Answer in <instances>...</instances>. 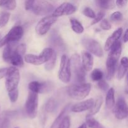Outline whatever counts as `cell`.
<instances>
[{
	"label": "cell",
	"instance_id": "cell-1",
	"mask_svg": "<svg viewBox=\"0 0 128 128\" xmlns=\"http://www.w3.org/2000/svg\"><path fill=\"white\" fill-rule=\"evenodd\" d=\"M4 61L11 64L13 67L21 68L24 66L23 58L16 49V46L11 44L6 45L2 52Z\"/></svg>",
	"mask_w": 128,
	"mask_h": 128
},
{
	"label": "cell",
	"instance_id": "cell-2",
	"mask_svg": "<svg viewBox=\"0 0 128 128\" xmlns=\"http://www.w3.org/2000/svg\"><path fill=\"white\" fill-rule=\"evenodd\" d=\"M121 51H122L121 49L118 46L112 48L110 50V52L106 61V69H107L106 78L108 80H111L114 76L118 60L121 56Z\"/></svg>",
	"mask_w": 128,
	"mask_h": 128
},
{
	"label": "cell",
	"instance_id": "cell-3",
	"mask_svg": "<svg viewBox=\"0 0 128 128\" xmlns=\"http://www.w3.org/2000/svg\"><path fill=\"white\" fill-rule=\"evenodd\" d=\"M91 89V84L81 83L70 86L68 90V93L73 100H82L88 96Z\"/></svg>",
	"mask_w": 128,
	"mask_h": 128
},
{
	"label": "cell",
	"instance_id": "cell-4",
	"mask_svg": "<svg viewBox=\"0 0 128 128\" xmlns=\"http://www.w3.org/2000/svg\"><path fill=\"white\" fill-rule=\"evenodd\" d=\"M53 51L54 50L52 48H47L44 49L39 55L32 54L25 55L24 60L26 62L31 64L36 65V66L41 65L49 61L53 53Z\"/></svg>",
	"mask_w": 128,
	"mask_h": 128
},
{
	"label": "cell",
	"instance_id": "cell-5",
	"mask_svg": "<svg viewBox=\"0 0 128 128\" xmlns=\"http://www.w3.org/2000/svg\"><path fill=\"white\" fill-rule=\"evenodd\" d=\"M70 66L71 69H72L76 80L80 82V84L84 83V82L86 80V71L82 67L81 58L79 54H74L71 56Z\"/></svg>",
	"mask_w": 128,
	"mask_h": 128
},
{
	"label": "cell",
	"instance_id": "cell-6",
	"mask_svg": "<svg viewBox=\"0 0 128 128\" xmlns=\"http://www.w3.org/2000/svg\"><path fill=\"white\" fill-rule=\"evenodd\" d=\"M5 78V86L8 92L18 89L20 80V73L17 68L9 67Z\"/></svg>",
	"mask_w": 128,
	"mask_h": 128
},
{
	"label": "cell",
	"instance_id": "cell-7",
	"mask_svg": "<svg viewBox=\"0 0 128 128\" xmlns=\"http://www.w3.org/2000/svg\"><path fill=\"white\" fill-rule=\"evenodd\" d=\"M58 78L64 83H68L71 80V69L70 60L66 54H63L61 57Z\"/></svg>",
	"mask_w": 128,
	"mask_h": 128
},
{
	"label": "cell",
	"instance_id": "cell-8",
	"mask_svg": "<svg viewBox=\"0 0 128 128\" xmlns=\"http://www.w3.org/2000/svg\"><path fill=\"white\" fill-rule=\"evenodd\" d=\"M23 29L20 26H14L10 30V31L0 40V48L11 42H16L22 38L23 35Z\"/></svg>",
	"mask_w": 128,
	"mask_h": 128
},
{
	"label": "cell",
	"instance_id": "cell-9",
	"mask_svg": "<svg viewBox=\"0 0 128 128\" xmlns=\"http://www.w3.org/2000/svg\"><path fill=\"white\" fill-rule=\"evenodd\" d=\"M38 107V96L37 94L30 91L27 97L25 109L28 116L31 119L36 118Z\"/></svg>",
	"mask_w": 128,
	"mask_h": 128
},
{
	"label": "cell",
	"instance_id": "cell-10",
	"mask_svg": "<svg viewBox=\"0 0 128 128\" xmlns=\"http://www.w3.org/2000/svg\"><path fill=\"white\" fill-rule=\"evenodd\" d=\"M58 18L54 17L52 15H48L41 19L35 28L36 32L38 35L42 36L47 33L50 30L52 24L55 23Z\"/></svg>",
	"mask_w": 128,
	"mask_h": 128
},
{
	"label": "cell",
	"instance_id": "cell-11",
	"mask_svg": "<svg viewBox=\"0 0 128 128\" xmlns=\"http://www.w3.org/2000/svg\"><path fill=\"white\" fill-rule=\"evenodd\" d=\"M54 10V6L47 1H34L31 11L38 16L47 15Z\"/></svg>",
	"mask_w": 128,
	"mask_h": 128
},
{
	"label": "cell",
	"instance_id": "cell-12",
	"mask_svg": "<svg viewBox=\"0 0 128 128\" xmlns=\"http://www.w3.org/2000/svg\"><path fill=\"white\" fill-rule=\"evenodd\" d=\"M82 44L85 48L98 57L103 56V50L101 45L97 41L92 39H84L82 41Z\"/></svg>",
	"mask_w": 128,
	"mask_h": 128
},
{
	"label": "cell",
	"instance_id": "cell-13",
	"mask_svg": "<svg viewBox=\"0 0 128 128\" xmlns=\"http://www.w3.org/2000/svg\"><path fill=\"white\" fill-rule=\"evenodd\" d=\"M114 114L118 120H124L128 116V106L123 98L118 100L114 108Z\"/></svg>",
	"mask_w": 128,
	"mask_h": 128
},
{
	"label": "cell",
	"instance_id": "cell-14",
	"mask_svg": "<svg viewBox=\"0 0 128 128\" xmlns=\"http://www.w3.org/2000/svg\"><path fill=\"white\" fill-rule=\"evenodd\" d=\"M76 11V8L72 4L68 2H65L61 4L54 11L52 16L58 18L60 16H67L73 14Z\"/></svg>",
	"mask_w": 128,
	"mask_h": 128
},
{
	"label": "cell",
	"instance_id": "cell-15",
	"mask_svg": "<svg viewBox=\"0 0 128 128\" xmlns=\"http://www.w3.org/2000/svg\"><path fill=\"white\" fill-rule=\"evenodd\" d=\"M28 88L31 92L34 93H45L50 91L51 84L48 82H40L38 81H32L28 85Z\"/></svg>",
	"mask_w": 128,
	"mask_h": 128
},
{
	"label": "cell",
	"instance_id": "cell-16",
	"mask_svg": "<svg viewBox=\"0 0 128 128\" xmlns=\"http://www.w3.org/2000/svg\"><path fill=\"white\" fill-rule=\"evenodd\" d=\"M94 101L92 99H89L88 100L81 101V102L74 104L71 107V111L74 112H81L83 111L90 110L92 107Z\"/></svg>",
	"mask_w": 128,
	"mask_h": 128
},
{
	"label": "cell",
	"instance_id": "cell-17",
	"mask_svg": "<svg viewBox=\"0 0 128 128\" xmlns=\"http://www.w3.org/2000/svg\"><path fill=\"white\" fill-rule=\"evenodd\" d=\"M122 33V29L121 28H118L117 30L114 31L113 33L112 34L111 36L107 39L105 43L104 46V50L106 51H110V49L112 48V46L116 43V42L120 40V37L121 36Z\"/></svg>",
	"mask_w": 128,
	"mask_h": 128
},
{
	"label": "cell",
	"instance_id": "cell-18",
	"mask_svg": "<svg viewBox=\"0 0 128 128\" xmlns=\"http://www.w3.org/2000/svg\"><path fill=\"white\" fill-rule=\"evenodd\" d=\"M82 65L85 71H90L93 66V58L92 55L88 52H83L82 54Z\"/></svg>",
	"mask_w": 128,
	"mask_h": 128
},
{
	"label": "cell",
	"instance_id": "cell-19",
	"mask_svg": "<svg viewBox=\"0 0 128 128\" xmlns=\"http://www.w3.org/2000/svg\"><path fill=\"white\" fill-rule=\"evenodd\" d=\"M128 67V60L127 57H123L121 60L120 65L118 68V79L121 80L124 78L126 74Z\"/></svg>",
	"mask_w": 128,
	"mask_h": 128
},
{
	"label": "cell",
	"instance_id": "cell-20",
	"mask_svg": "<svg viewBox=\"0 0 128 128\" xmlns=\"http://www.w3.org/2000/svg\"><path fill=\"white\" fill-rule=\"evenodd\" d=\"M115 105L114 90L112 88L108 90L107 94L106 96V106L108 109L111 110Z\"/></svg>",
	"mask_w": 128,
	"mask_h": 128
},
{
	"label": "cell",
	"instance_id": "cell-21",
	"mask_svg": "<svg viewBox=\"0 0 128 128\" xmlns=\"http://www.w3.org/2000/svg\"><path fill=\"white\" fill-rule=\"evenodd\" d=\"M102 104V98L101 96H100L97 98L95 102H94L93 106L90 110V112L88 113L86 118H91L92 116L97 114L100 111L101 109V106Z\"/></svg>",
	"mask_w": 128,
	"mask_h": 128
},
{
	"label": "cell",
	"instance_id": "cell-22",
	"mask_svg": "<svg viewBox=\"0 0 128 128\" xmlns=\"http://www.w3.org/2000/svg\"><path fill=\"white\" fill-rule=\"evenodd\" d=\"M70 22H71L72 30L74 32L78 34H81L83 32L84 28L80 21L74 18H71Z\"/></svg>",
	"mask_w": 128,
	"mask_h": 128
},
{
	"label": "cell",
	"instance_id": "cell-23",
	"mask_svg": "<svg viewBox=\"0 0 128 128\" xmlns=\"http://www.w3.org/2000/svg\"><path fill=\"white\" fill-rule=\"evenodd\" d=\"M96 3L100 8L105 10H112L115 7V2L112 0H99L96 1Z\"/></svg>",
	"mask_w": 128,
	"mask_h": 128
},
{
	"label": "cell",
	"instance_id": "cell-24",
	"mask_svg": "<svg viewBox=\"0 0 128 128\" xmlns=\"http://www.w3.org/2000/svg\"><path fill=\"white\" fill-rule=\"evenodd\" d=\"M0 7L7 10L12 11L16 7V1H0Z\"/></svg>",
	"mask_w": 128,
	"mask_h": 128
},
{
	"label": "cell",
	"instance_id": "cell-25",
	"mask_svg": "<svg viewBox=\"0 0 128 128\" xmlns=\"http://www.w3.org/2000/svg\"><path fill=\"white\" fill-rule=\"evenodd\" d=\"M69 107H70V104H68V105H66V106H65L63 109H62V111L60 112V114L58 115V116L56 118V120H55V121H54V122L52 123L51 128H56L59 124H60V122H61V121H62V119L64 118V116L65 113H66V112L67 111V110H68Z\"/></svg>",
	"mask_w": 128,
	"mask_h": 128
},
{
	"label": "cell",
	"instance_id": "cell-26",
	"mask_svg": "<svg viewBox=\"0 0 128 128\" xmlns=\"http://www.w3.org/2000/svg\"><path fill=\"white\" fill-rule=\"evenodd\" d=\"M56 58H57V55H56V52L54 51L51 58L48 61L46 62V64H45L44 68L46 71H51L54 68L56 62Z\"/></svg>",
	"mask_w": 128,
	"mask_h": 128
},
{
	"label": "cell",
	"instance_id": "cell-27",
	"mask_svg": "<svg viewBox=\"0 0 128 128\" xmlns=\"http://www.w3.org/2000/svg\"><path fill=\"white\" fill-rule=\"evenodd\" d=\"M57 106L56 100H54L53 98H50V100H48L45 104V110L48 112H52L56 110Z\"/></svg>",
	"mask_w": 128,
	"mask_h": 128
},
{
	"label": "cell",
	"instance_id": "cell-28",
	"mask_svg": "<svg viewBox=\"0 0 128 128\" xmlns=\"http://www.w3.org/2000/svg\"><path fill=\"white\" fill-rule=\"evenodd\" d=\"M103 72L100 69H94L92 71L91 74V79L93 81H100L103 78Z\"/></svg>",
	"mask_w": 128,
	"mask_h": 128
},
{
	"label": "cell",
	"instance_id": "cell-29",
	"mask_svg": "<svg viewBox=\"0 0 128 128\" xmlns=\"http://www.w3.org/2000/svg\"><path fill=\"white\" fill-rule=\"evenodd\" d=\"M86 124L90 128H104L101 124L92 118H86Z\"/></svg>",
	"mask_w": 128,
	"mask_h": 128
},
{
	"label": "cell",
	"instance_id": "cell-30",
	"mask_svg": "<svg viewBox=\"0 0 128 128\" xmlns=\"http://www.w3.org/2000/svg\"><path fill=\"white\" fill-rule=\"evenodd\" d=\"M10 18V13L8 12H2L0 13V28L6 26Z\"/></svg>",
	"mask_w": 128,
	"mask_h": 128
},
{
	"label": "cell",
	"instance_id": "cell-31",
	"mask_svg": "<svg viewBox=\"0 0 128 128\" xmlns=\"http://www.w3.org/2000/svg\"><path fill=\"white\" fill-rule=\"evenodd\" d=\"M70 126H71L70 118L68 116H64L62 121L60 122L58 128H70Z\"/></svg>",
	"mask_w": 128,
	"mask_h": 128
},
{
	"label": "cell",
	"instance_id": "cell-32",
	"mask_svg": "<svg viewBox=\"0 0 128 128\" xmlns=\"http://www.w3.org/2000/svg\"><path fill=\"white\" fill-rule=\"evenodd\" d=\"M18 95L19 91L18 89L8 92L9 98H10V100L11 101V102H15L17 101L18 98Z\"/></svg>",
	"mask_w": 128,
	"mask_h": 128
},
{
	"label": "cell",
	"instance_id": "cell-33",
	"mask_svg": "<svg viewBox=\"0 0 128 128\" xmlns=\"http://www.w3.org/2000/svg\"><path fill=\"white\" fill-rule=\"evenodd\" d=\"M82 13L84 14V16H86V17H88L90 18L94 19L96 16V14L94 12L93 10L91 8H90V7H86L84 9L83 11H82Z\"/></svg>",
	"mask_w": 128,
	"mask_h": 128
},
{
	"label": "cell",
	"instance_id": "cell-34",
	"mask_svg": "<svg viewBox=\"0 0 128 128\" xmlns=\"http://www.w3.org/2000/svg\"><path fill=\"white\" fill-rule=\"evenodd\" d=\"M110 19L113 22H118L122 20V14L120 11H116L111 15Z\"/></svg>",
	"mask_w": 128,
	"mask_h": 128
},
{
	"label": "cell",
	"instance_id": "cell-35",
	"mask_svg": "<svg viewBox=\"0 0 128 128\" xmlns=\"http://www.w3.org/2000/svg\"><path fill=\"white\" fill-rule=\"evenodd\" d=\"M100 26L104 30H110L111 28V24L106 19H103L100 23Z\"/></svg>",
	"mask_w": 128,
	"mask_h": 128
},
{
	"label": "cell",
	"instance_id": "cell-36",
	"mask_svg": "<svg viewBox=\"0 0 128 128\" xmlns=\"http://www.w3.org/2000/svg\"><path fill=\"white\" fill-rule=\"evenodd\" d=\"M104 16V12H102V11H100V12H99L96 15L95 18L92 21V22H91V25H94L95 24L98 23V22H100L101 20H102Z\"/></svg>",
	"mask_w": 128,
	"mask_h": 128
},
{
	"label": "cell",
	"instance_id": "cell-37",
	"mask_svg": "<svg viewBox=\"0 0 128 128\" xmlns=\"http://www.w3.org/2000/svg\"><path fill=\"white\" fill-rule=\"evenodd\" d=\"M99 88L100 90H102L104 91H106L109 90V84L108 82L104 80H101V81H98V84Z\"/></svg>",
	"mask_w": 128,
	"mask_h": 128
},
{
	"label": "cell",
	"instance_id": "cell-38",
	"mask_svg": "<svg viewBox=\"0 0 128 128\" xmlns=\"http://www.w3.org/2000/svg\"><path fill=\"white\" fill-rule=\"evenodd\" d=\"M16 49L17 50L18 52L22 56L25 54L26 52V45L25 44H20L17 45L16 46Z\"/></svg>",
	"mask_w": 128,
	"mask_h": 128
},
{
	"label": "cell",
	"instance_id": "cell-39",
	"mask_svg": "<svg viewBox=\"0 0 128 128\" xmlns=\"http://www.w3.org/2000/svg\"><path fill=\"white\" fill-rule=\"evenodd\" d=\"M33 1H26L24 2V6L25 10L26 11H31V8H32V4H33Z\"/></svg>",
	"mask_w": 128,
	"mask_h": 128
},
{
	"label": "cell",
	"instance_id": "cell-40",
	"mask_svg": "<svg viewBox=\"0 0 128 128\" xmlns=\"http://www.w3.org/2000/svg\"><path fill=\"white\" fill-rule=\"evenodd\" d=\"M8 69V68H4L0 69V80L2 79L3 78L6 77L7 74Z\"/></svg>",
	"mask_w": 128,
	"mask_h": 128
},
{
	"label": "cell",
	"instance_id": "cell-41",
	"mask_svg": "<svg viewBox=\"0 0 128 128\" xmlns=\"http://www.w3.org/2000/svg\"><path fill=\"white\" fill-rule=\"evenodd\" d=\"M127 2L128 1H125V0H118L116 1V5L120 8H122L123 6H124L127 4Z\"/></svg>",
	"mask_w": 128,
	"mask_h": 128
},
{
	"label": "cell",
	"instance_id": "cell-42",
	"mask_svg": "<svg viewBox=\"0 0 128 128\" xmlns=\"http://www.w3.org/2000/svg\"><path fill=\"white\" fill-rule=\"evenodd\" d=\"M128 30H126V31H125L124 34V36H123V41L124 42H127L128 41Z\"/></svg>",
	"mask_w": 128,
	"mask_h": 128
},
{
	"label": "cell",
	"instance_id": "cell-43",
	"mask_svg": "<svg viewBox=\"0 0 128 128\" xmlns=\"http://www.w3.org/2000/svg\"><path fill=\"white\" fill-rule=\"evenodd\" d=\"M87 128V126H86V123H83L81 125L79 128Z\"/></svg>",
	"mask_w": 128,
	"mask_h": 128
},
{
	"label": "cell",
	"instance_id": "cell-44",
	"mask_svg": "<svg viewBox=\"0 0 128 128\" xmlns=\"http://www.w3.org/2000/svg\"></svg>",
	"mask_w": 128,
	"mask_h": 128
}]
</instances>
